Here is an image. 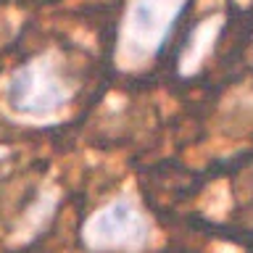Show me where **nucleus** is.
Instances as JSON below:
<instances>
[{
  "label": "nucleus",
  "instance_id": "obj_1",
  "mask_svg": "<svg viewBox=\"0 0 253 253\" xmlns=\"http://www.w3.org/2000/svg\"><path fill=\"white\" fill-rule=\"evenodd\" d=\"M187 5L190 0H129L116 42L122 66H145L158 58Z\"/></svg>",
  "mask_w": 253,
  "mask_h": 253
},
{
  "label": "nucleus",
  "instance_id": "obj_2",
  "mask_svg": "<svg viewBox=\"0 0 253 253\" xmlns=\"http://www.w3.org/2000/svg\"><path fill=\"white\" fill-rule=\"evenodd\" d=\"M150 219L142 213L132 195H119L116 201L95 213L87 224V243L98 251H142L150 243Z\"/></svg>",
  "mask_w": 253,
  "mask_h": 253
},
{
  "label": "nucleus",
  "instance_id": "obj_3",
  "mask_svg": "<svg viewBox=\"0 0 253 253\" xmlns=\"http://www.w3.org/2000/svg\"><path fill=\"white\" fill-rule=\"evenodd\" d=\"M8 103L24 116H47L69 103V87L55 63L40 58L21 66L8 82Z\"/></svg>",
  "mask_w": 253,
  "mask_h": 253
},
{
  "label": "nucleus",
  "instance_id": "obj_4",
  "mask_svg": "<svg viewBox=\"0 0 253 253\" xmlns=\"http://www.w3.org/2000/svg\"><path fill=\"white\" fill-rule=\"evenodd\" d=\"M224 29V16H209V19L198 21L193 32L187 35V42L182 45L179 58H177V69L182 77H190L195 71H201V66L206 63V58L213 53L216 40Z\"/></svg>",
  "mask_w": 253,
  "mask_h": 253
}]
</instances>
